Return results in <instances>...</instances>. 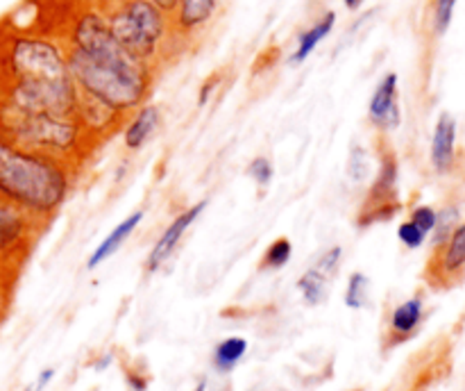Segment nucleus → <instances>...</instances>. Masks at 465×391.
<instances>
[{"instance_id": "obj_30", "label": "nucleus", "mask_w": 465, "mask_h": 391, "mask_svg": "<svg viewBox=\"0 0 465 391\" xmlns=\"http://www.w3.org/2000/svg\"><path fill=\"white\" fill-rule=\"evenodd\" d=\"M193 391H207V380H200L198 386H195Z\"/></svg>"}, {"instance_id": "obj_9", "label": "nucleus", "mask_w": 465, "mask_h": 391, "mask_svg": "<svg viewBox=\"0 0 465 391\" xmlns=\"http://www.w3.org/2000/svg\"><path fill=\"white\" fill-rule=\"evenodd\" d=\"M457 121L450 112H443L436 121L434 139H431V166L436 173H450L454 168V155H457Z\"/></svg>"}, {"instance_id": "obj_4", "label": "nucleus", "mask_w": 465, "mask_h": 391, "mask_svg": "<svg viewBox=\"0 0 465 391\" xmlns=\"http://www.w3.org/2000/svg\"><path fill=\"white\" fill-rule=\"evenodd\" d=\"M41 230H44L41 223H36L14 205L0 200V259L3 262L21 268L36 232Z\"/></svg>"}, {"instance_id": "obj_22", "label": "nucleus", "mask_w": 465, "mask_h": 391, "mask_svg": "<svg viewBox=\"0 0 465 391\" xmlns=\"http://www.w3.org/2000/svg\"><path fill=\"white\" fill-rule=\"evenodd\" d=\"M341 257H343V248L341 246H334V248H330L327 253H322L321 257H318L316 262V271L322 273V276L330 280L331 276H334L336 271H339V264H341Z\"/></svg>"}, {"instance_id": "obj_11", "label": "nucleus", "mask_w": 465, "mask_h": 391, "mask_svg": "<svg viewBox=\"0 0 465 391\" xmlns=\"http://www.w3.org/2000/svg\"><path fill=\"white\" fill-rule=\"evenodd\" d=\"M159 123H162V114L154 105H141L134 112V116L127 121L125 132H123V141H125L127 150H139L141 145L148 144L150 136L157 132Z\"/></svg>"}, {"instance_id": "obj_20", "label": "nucleus", "mask_w": 465, "mask_h": 391, "mask_svg": "<svg viewBox=\"0 0 465 391\" xmlns=\"http://www.w3.org/2000/svg\"><path fill=\"white\" fill-rule=\"evenodd\" d=\"M454 7H457V0H436L434 7V30L436 35H445L452 23Z\"/></svg>"}, {"instance_id": "obj_7", "label": "nucleus", "mask_w": 465, "mask_h": 391, "mask_svg": "<svg viewBox=\"0 0 465 391\" xmlns=\"http://www.w3.org/2000/svg\"><path fill=\"white\" fill-rule=\"evenodd\" d=\"M368 116L372 125L380 130H395L400 125V103H398V73H386L377 89L372 91Z\"/></svg>"}, {"instance_id": "obj_3", "label": "nucleus", "mask_w": 465, "mask_h": 391, "mask_svg": "<svg viewBox=\"0 0 465 391\" xmlns=\"http://www.w3.org/2000/svg\"><path fill=\"white\" fill-rule=\"evenodd\" d=\"M400 164L393 150L386 148L380 157V173L368 191L363 207L359 212V226L368 227L377 221H389L400 209L398 203Z\"/></svg>"}, {"instance_id": "obj_17", "label": "nucleus", "mask_w": 465, "mask_h": 391, "mask_svg": "<svg viewBox=\"0 0 465 391\" xmlns=\"http://www.w3.org/2000/svg\"><path fill=\"white\" fill-rule=\"evenodd\" d=\"M368 300H371V280L366 273H352L348 280V289H345V305L350 309H363Z\"/></svg>"}, {"instance_id": "obj_24", "label": "nucleus", "mask_w": 465, "mask_h": 391, "mask_svg": "<svg viewBox=\"0 0 465 391\" xmlns=\"http://www.w3.org/2000/svg\"><path fill=\"white\" fill-rule=\"evenodd\" d=\"M436 216H439V212H436V209H431L430 205H420V207L413 209L409 221H411L413 226L420 227L425 235H430V232H434V227H436Z\"/></svg>"}, {"instance_id": "obj_19", "label": "nucleus", "mask_w": 465, "mask_h": 391, "mask_svg": "<svg viewBox=\"0 0 465 391\" xmlns=\"http://www.w3.org/2000/svg\"><path fill=\"white\" fill-rule=\"evenodd\" d=\"M368 173H371V162H368V153L359 145V148H352L348 162V175L352 177V182H363L368 180Z\"/></svg>"}, {"instance_id": "obj_21", "label": "nucleus", "mask_w": 465, "mask_h": 391, "mask_svg": "<svg viewBox=\"0 0 465 391\" xmlns=\"http://www.w3.org/2000/svg\"><path fill=\"white\" fill-rule=\"evenodd\" d=\"M248 173H250V177L257 182L259 189H266V186L271 185V180H272V162L268 157L252 159V162H250V166H248Z\"/></svg>"}, {"instance_id": "obj_31", "label": "nucleus", "mask_w": 465, "mask_h": 391, "mask_svg": "<svg viewBox=\"0 0 465 391\" xmlns=\"http://www.w3.org/2000/svg\"><path fill=\"white\" fill-rule=\"evenodd\" d=\"M23 391H39V389H36L35 385H30V386H25V389H23Z\"/></svg>"}, {"instance_id": "obj_29", "label": "nucleus", "mask_w": 465, "mask_h": 391, "mask_svg": "<svg viewBox=\"0 0 465 391\" xmlns=\"http://www.w3.org/2000/svg\"><path fill=\"white\" fill-rule=\"evenodd\" d=\"M343 3H345V7L350 9V12H357V9L363 5V0H343Z\"/></svg>"}, {"instance_id": "obj_27", "label": "nucleus", "mask_w": 465, "mask_h": 391, "mask_svg": "<svg viewBox=\"0 0 465 391\" xmlns=\"http://www.w3.org/2000/svg\"><path fill=\"white\" fill-rule=\"evenodd\" d=\"M9 286H12V285H7V282H0V318H3L5 312H7Z\"/></svg>"}, {"instance_id": "obj_13", "label": "nucleus", "mask_w": 465, "mask_h": 391, "mask_svg": "<svg viewBox=\"0 0 465 391\" xmlns=\"http://www.w3.org/2000/svg\"><path fill=\"white\" fill-rule=\"evenodd\" d=\"M334 23H336V14L334 12L322 14V16L316 21V25H312L309 30H304L302 35H300L298 48H295V53L291 55L289 62L291 64H302L304 59H307L309 55L316 50V45L321 44V41L325 39V36L330 35L331 30H334Z\"/></svg>"}, {"instance_id": "obj_28", "label": "nucleus", "mask_w": 465, "mask_h": 391, "mask_svg": "<svg viewBox=\"0 0 465 391\" xmlns=\"http://www.w3.org/2000/svg\"><path fill=\"white\" fill-rule=\"evenodd\" d=\"M150 3H154V5H157L159 9H163V12H166L168 16H171V14L175 12V5H177V0H150Z\"/></svg>"}, {"instance_id": "obj_10", "label": "nucleus", "mask_w": 465, "mask_h": 391, "mask_svg": "<svg viewBox=\"0 0 465 391\" xmlns=\"http://www.w3.org/2000/svg\"><path fill=\"white\" fill-rule=\"evenodd\" d=\"M141 221H143V209H136V212H132L130 216L123 218V221L118 223V226L114 227V230L109 232L103 241H100L98 248L89 255V259H86V268H91V271H94V268H98L104 259L112 257V255L116 253L123 244H125L127 236H130L132 232L141 226Z\"/></svg>"}, {"instance_id": "obj_2", "label": "nucleus", "mask_w": 465, "mask_h": 391, "mask_svg": "<svg viewBox=\"0 0 465 391\" xmlns=\"http://www.w3.org/2000/svg\"><path fill=\"white\" fill-rule=\"evenodd\" d=\"M114 36L141 62L157 71L168 44L180 39L171 16L150 0H94Z\"/></svg>"}, {"instance_id": "obj_14", "label": "nucleus", "mask_w": 465, "mask_h": 391, "mask_svg": "<svg viewBox=\"0 0 465 391\" xmlns=\"http://www.w3.org/2000/svg\"><path fill=\"white\" fill-rule=\"evenodd\" d=\"M248 353V341L243 336H227L213 348L212 364L218 373H232Z\"/></svg>"}, {"instance_id": "obj_8", "label": "nucleus", "mask_w": 465, "mask_h": 391, "mask_svg": "<svg viewBox=\"0 0 465 391\" xmlns=\"http://www.w3.org/2000/svg\"><path fill=\"white\" fill-rule=\"evenodd\" d=\"M218 0H177L171 21L180 39L195 35L212 21Z\"/></svg>"}, {"instance_id": "obj_16", "label": "nucleus", "mask_w": 465, "mask_h": 391, "mask_svg": "<svg viewBox=\"0 0 465 391\" xmlns=\"http://www.w3.org/2000/svg\"><path fill=\"white\" fill-rule=\"evenodd\" d=\"M291 255H293V244L286 236H280L266 248L262 262H259V268L262 271H280L291 262Z\"/></svg>"}, {"instance_id": "obj_5", "label": "nucleus", "mask_w": 465, "mask_h": 391, "mask_svg": "<svg viewBox=\"0 0 465 391\" xmlns=\"http://www.w3.org/2000/svg\"><path fill=\"white\" fill-rule=\"evenodd\" d=\"M465 271V223L450 235V239L443 246L436 248V255L431 257L427 266V277L434 285H450L457 280Z\"/></svg>"}, {"instance_id": "obj_1", "label": "nucleus", "mask_w": 465, "mask_h": 391, "mask_svg": "<svg viewBox=\"0 0 465 391\" xmlns=\"http://www.w3.org/2000/svg\"><path fill=\"white\" fill-rule=\"evenodd\" d=\"M75 175L71 164L21 148L0 127V200L45 227L66 203Z\"/></svg>"}, {"instance_id": "obj_18", "label": "nucleus", "mask_w": 465, "mask_h": 391, "mask_svg": "<svg viewBox=\"0 0 465 391\" xmlns=\"http://www.w3.org/2000/svg\"><path fill=\"white\" fill-rule=\"evenodd\" d=\"M459 227V207H454V205H450V207H445L443 212L436 216V236H434V246L439 248V246H443L445 241L450 239V235H452L454 230Z\"/></svg>"}, {"instance_id": "obj_25", "label": "nucleus", "mask_w": 465, "mask_h": 391, "mask_svg": "<svg viewBox=\"0 0 465 391\" xmlns=\"http://www.w3.org/2000/svg\"><path fill=\"white\" fill-rule=\"evenodd\" d=\"M16 273H18V266H12V264H7L0 259V282H7V285H12V280L16 277Z\"/></svg>"}, {"instance_id": "obj_26", "label": "nucleus", "mask_w": 465, "mask_h": 391, "mask_svg": "<svg viewBox=\"0 0 465 391\" xmlns=\"http://www.w3.org/2000/svg\"><path fill=\"white\" fill-rule=\"evenodd\" d=\"M54 377V368H44V371L39 373V377H36V382H35V386L39 391H44L45 386H48V382L53 380Z\"/></svg>"}, {"instance_id": "obj_23", "label": "nucleus", "mask_w": 465, "mask_h": 391, "mask_svg": "<svg viewBox=\"0 0 465 391\" xmlns=\"http://www.w3.org/2000/svg\"><path fill=\"white\" fill-rule=\"evenodd\" d=\"M398 236H400V241H402V244L407 246V248H411V250L420 248V246L425 244V239H427L425 232H422L418 226H413L411 221H404L402 226L398 227Z\"/></svg>"}, {"instance_id": "obj_6", "label": "nucleus", "mask_w": 465, "mask_h": 391, "mask_svg": "<svg viewBox=\"0 0 465 391\" xmlns=\"http://www.w3.org/2000/svg\"><path fill=\"white\" fill-rule=\"evenodd\" d=\"M204 209H207V200H200V203H195L193 207H189L186 212L177 214V216L173 218L171 226L162 232V236L157 239V244H154L153 250H150V255H148V271L150 273L159 271V268L163 266V262H166V259L175 253L177 244L182 241L184 232L193 226V221L204 212Z\"/></svg>"}, {"instance_id": "obj_12", "label": "nucleus", "mask_w": 465, "mask_h": 391, "mask_svg": "<svg viewBox=\"0 0 465 391\" xmlns=\"http://www.w3.org/2000/svg\"><path fill=\"white\" fill-rule=\"evenodd\" d=\"M422 323V298L416 296V298L404 300L402 305L393 309L389 321V330L393 335L395 341H404L418 330V326Z\"/></svg>"}, {"instance_id": "obj_15", "label": "nucleus", "mask_w": 465, "mask_h": 391, "mask_svg": "<svg viewBox=\"0 0 465 391\" xmlns=\"http://www.w3.org/2000/svg\"><path fill=\"white\" fill-rule=\"evenodd\" d=\"M298 289L300 294H302L304 303L316 307V305H321L322 300L327 298V277L312 266L309 271H304L302 276H300Z\"/></svg>"}]
</instances>
